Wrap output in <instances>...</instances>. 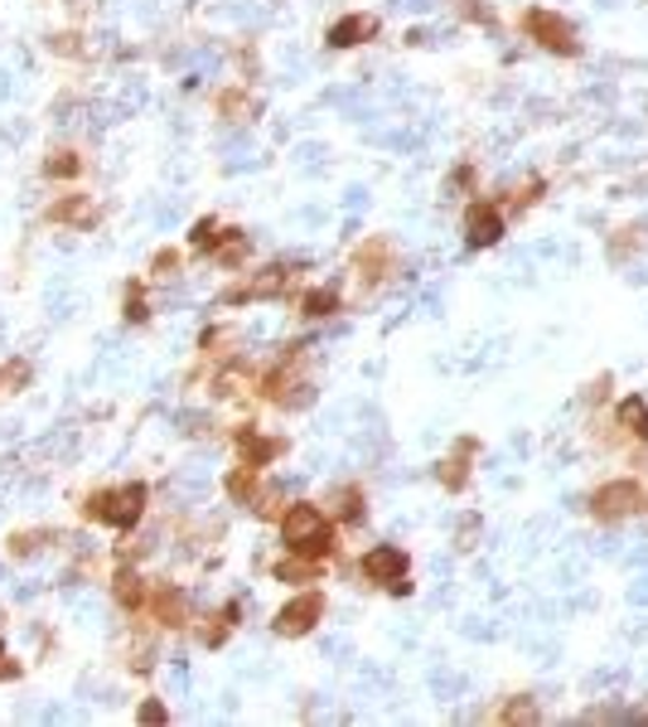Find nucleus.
Segmentation results:
<instances>
[{
	"label": "nucleus",
	"mask_w": 648,
	"mask_h": 727,
	"mask_svg": "<svg viewBox=\"0 0 648 727\" xmlns=\"http://www.w3.org/2000/svg\"><path fill=\"white\" fill-rule=\"evenodd\" d=\"M281 539H286V553L305 557V563H325V557H334V524L325 519L320 504L300 500L290 504L286 514H281Z\"/></svg>",
	"instance_id": "1"
},
{
	"label": "nucleus",
	"mask_w": 648,
	"mask_h": 727,
	"mask_svg": "<svg viewBox=\"0 0 648 727\" xmlns=\"http://www.w3.org/2000/svg\"><path fill=\"white\" fill-rule=\"evenodd\" d=\"M305 349H310L305 339L286 345V349H281V359L262 373V379H256V388H262L266 403H276V408H305L315 398V383H310V373H305Z\"/></svg>",
	"instance_id": "2"
},
{
	"label": "nucleus",
	"mask_w": 648,
	"mask_h": 727,
	"mask_svg": "<svg viewBox=\"0 0 648 727\" xmlns=\"http://www.w3.org/2000/svg\"><path fill=\"white\" fill-rule=\"evenodd\" d=\"M145 500H151V490H145L141 480H131V485H112V490H92L88 500H83V514H88L92 524L131 533L145 514Z\"/></svg>",
	"instance_id": "3"
},
{
	"label": "nucleus",
	"mask_w": 648,
	"mask_h": 727,
	"mask_svg": "<svg viewBox=\"0 0 648 727\" xmlns=\"http://www.w3.org/2000/svg\"><path fill=\"white\" fill-rule=\"evenodd\" d=\"M523 34H528L537 48H547V54H561V58L581 54V40H576V30H571V20L557 15V10H547V6L523 10Z\"/></svg>",
	"instance_id": "4"
},
{
	"label": "nucleus",
	"mask_w": 648,
	"mask_h": 727,
	"mask_svg": "<svg viewBox=\"0 0 648 727\" xmlns=\"http://www.w3.org/2000/svg\"><path fill=\"white\" fill-rule=\"evenodd\" d=\"M296 272H300L296 262H272V267H262L256 276H242V282H232L218 301H223V306H238V301H276V296H286V291H290Z\"/></svg>",
	"instance_id": "5"
},
{
	"label": "nucleus",
	"mask_w": 648,
	"mask_h": 727,
	"mask_svg": "<svg viewBox=\"0 0 648 727\" xmlns=\"http://www.w3.org/2000/svg\"><path fill=\"white\" fill-rule=\"evenodd\" d=\"M359 573L369 582H377L383 592H393V597H407V592H411V582H407L411 577V557L402 549H393V543H377V549L363 553Z\"/></svg>",
	"instance_id": "6"
},
{
	"label": "nucleus",
	"mask_w": 648,
	"mask_h": 727,
	"mask_svg": "<svg viewBox=\"0 0 648 727\" xmlns=\"http://www.w3.org/2000/svg\"><path fill=\"white\" fill-rule=\"evenodd\" d=\"M648 509V490L639 480H605L601 490L591 495V514L601 519V524H615V519H629Z\"/></svg>",
	"instance_id": "7"
},
{
	"label": "nucleus",
	"mask_w": 648,
	"mask_h": 727,
	"mask_svg": "<svg viewBox=\"0 0 648 727\" xmlns=\"http://www.w3.org/2000/svg\"><path fill=\"white\" fill-rule=\"evenodd\" d=\"M393 272H397L393 238H363L359 252H353V276H359V286L363 291H377Z\"/></svg>",
	"instance_id": "8"
},
{
	"label": "nucleus",
	"mask_w": 648,
	"mask_h": 727,
	"mask_svg": "<svg viewBox=\"0 0 648 727\" xmlns=\"http://www.w3.org/2000/svg\"><path fill=\"white\" fill-rule=\"evenodd\" d=\"M320 621H325V592H300V597H290L276 611L272 630L276 636H286V640H300V636H310Z\"/></svg>",
	"instance_id": "9"
},
{
	"label": "nucleus",
	"mask_w": 648,
	"mask_h": 727,
	"mask_svg": "<svg viewBox=\"0 0 648 727\" xmlns=\"http://www.w3.org/2000/svg\"><path fill=\"white\" fill-rule=\"evenodd\" d=\"M474 460H480V436H455V446H450L446 456H440V466H436V476H440V490H450V495H460L464 485H470L474 476Z\"/></svg>",
	"instance_id": "10"
},
{
	"label": "nucleus",
	"mask_w": 648,
	"mask_h": 727,
	"mask_svg": "<svg viewBox=\"0 0 648 727\" xmlns=\"http://www.w3.org/2000/svg\"><path fill=\"white\" fill-rule=\"evenodd\" d=\"M161 630H185L189 626V601L179 587H169V582H161V587H151V597H145V611Z\"/></svg>",
	"instance_id": "11"
},
{
	"label": "nucleus",
	"mask_w": 648,
	"mask_h": 727,
	"mask_svg": "<svg viewBox=\"0 0 648 727\" xmlns=\"http://www.w3.org/2000/svg\"><path fill=\"white\" fill-rule=\"evenodd\" d=\"M504 234H508V218L498 204H470V214H464V242L470 248H494Z\"/></svg>",
	"instance_id": "12"
},
{
	"label": "nucleus",
	"mask_w": 648,
	"mask_h": 727,
	"mask_svg": "<svg viewBox=\"0 0 648 727\" xmlns=\"http://www.w3.org/2000/svg\"><path fill=\"white\" fill-rule=\"evenodd\" d=\"M238 456L248 460V466H272V460L286 456V436H262L248 422V427H238Z\"/></svg>",
	"instance_id": "13"
},
{
	"label": "nucleus",
	"mask_w": 648,
	"mask_h": 727,
	"mask_svg": "<svg viewBox=\"0 0 648 727\" xmlns=\"http://www.w3.org/2000/svg\"><path fill=\"white\" fill-rule=\"evenodd\" d=\"M377 34V15H363V10H353V15H339L329 24V48H353V44H369Z\"/></svg>",
	"instance_id": "14"
},
{
	"label": "nucleus",
	"mask_w": 648,
	"mask_h": 727,
	"mask_svg": "<svg viewBox=\"0 0 648 727\" xmlns=\"http://www.w3.org/2000/svg\"><path fill=\"white\" fill-rule=\"evenodd\" d=\"M48 224H64V228H92L97 224V204L92 194H64V199L48 204Z\"/></svg>",
	"instance_id": "15"
},
{
	"label": "nucleus",
	"mask_w": 648,
	"mask_h": 727,
	"mask_svg": "<svg viewBox=\"0 0 648 727\" xmlns=\"http://www.w3.org/2000/svg\"><path fill=\"white\" fill-rule=\"evenodd\" d=\"M112 592H117V606L131 616L145 611V597H151V587H145V577L136 573V567H121V573L112 577Z\"/></svg>",
	"instance_id": "16"
},
{
	"label": "nucleus",
	"mask_w": 648,
	"mask_h": 727,
	"mask_svg": "<svg viewBox=\"0 0 648 727\" xmlns=\"http://www.w3.org/2000/svg\"><path fill=\"white\" fill-rule=\"evenodd\" d=\"M228 495H232V504H256V495H262V466H248V460H242V466H232L228 470Z\"/></svg>",
	"instance_id": "17"
},
{
	"label": "nucleus",
	"mask_w": 648,
	"mask_h": 727,
	"mask_svg": "<svg viewBox=\"0 0 648 727\" xmlns=\"http://www.w3.org/2000/svg\"><path fill=\"white\" fill-rule=\"evenodd\" d=\"M238 611H242L238 601H223V606H218V611L209 616V621L199 626V645H209V650L223 645V640L232 636V626H238Z\"/></svg>",
	"instance_id": "18"
},
{
	"label": "nucleus",
	"mask_w": 648,
	"mask_h": 727,
	"mask_svg": "<svg viewBox=\"0 0 648 727\" xmlns=\"http://www.w3.org/2000/svg\"><path fill=\"white\" fill-rule=\"evenodd\" d=\"M213 107H218V117H228V121H252L256 112H262V102H256L248 88H223Z\"/></svg>",
	"instance_id": "19"
},
{
	"label": "nucleus",
	"mask_w": 648,
	"mask_h": 727,
	"mask_svg": "<svg viewBox=\"0 0 648 727\" xmlns=\"http://www.w3.org/2000/svg\"><path fill=\"white\" fill-rule=\"evenodd\" d=\"M615 427H625V436H634V442H648V403L644 398H619Z\"/></svg>",
	"instance_id": "20"
},
{
	"label": "nucleus",
	"mask_w": 648,
	"mask_h": 727,
	"mask_svg": "<svg viewBox=\"0 0 648 727\" xmlns=\"http://www.w3.org/2000/svg\"><path fill=\"white\" fill-rule=\"evenodd\" d=\"M64 539V533H54V529H24V533H10V557H34L44 549V543H58Z\"/></svg>",
	"instance_id": "21"
},
{
	"label": "nucleus",
	"mask_w": 648,
	"mask_h": 727,
	"mask_svg": "<svg viewBox=\"0 0 648 727\" xmlns=\"http://www.w3.org/2000/svg\"><path fill=\"white\" fill-rule=\"evenodd\" d=\"M209 258H218L223 267H238L242 258H248V234H242V228H223V234H218V242H213V252Z\"/></svg>",
	"instance_id": "22"
},
{
	"label": "nucleus",
	"mask_w": 648,
	"mask_h": 727,
	"mask_svg": "<svg viewBox=\"0 0 648 727\" xmlns=\"http://www.w3.org/2000/svg\"><path fill=\"white\" fill-rule=\"evenodd\" d=\"M44 175H48V180H73V175H83V155L73 151V145H58V151L44 155Z\"/></svg>",
	"instance_id": "23"
},
{
	"label": "nucleus",
	"mask_w": 648,
	"mask_h": 727,
	"mask_svg": "<svg viewBox=\"0 0 648 727\" xmlns=\"http://www.w3.org/2000/svg\"><path fill=\"white\" fill-rule=\"evenodd\" d=\"M334 311H339V291H329V286H310L300 296V315H310V321H325Z\"/></svg>",
	"instance_id": "24"
},
{
	"label": "nucleus",
	"mask_w": 648,
	"mask_h": 727,
	"mask_svg": "<svg viewBox=\"0 0 648 727\" xmlns=\"http://www.w3.org/2000/svg\"><path fill=\"white\" fill-rule=\"evenodd\" d=\"M121 311H127V321H131V325H145V321H151V306H145V282H141V276H136V282H127Z\"/></svg>",
	"instance_id": "25"
},
{
	"label": "nucleus",
	"mask_w": 648,
	"mask_h": 727,
	"mask_svg": "<svg viewBox=\"0 0 648 727\" xmlns=\"http://www.w3.org/2000/svg\"><path fill=\"white\" fill-rule=\"evenodd\" d=\"M334 500H339V519H344V524H359V519L369 514V500H363L359 485H344V490H339Z\"/></svg>",
	"instance_id": "26"
},
{
	"label": "nucleus",
	"mask_w": 648,
	"mask_h": 727,
	"mask_svg": "<svg viewBox=\"0 0 648 727\" xmlns=\"http://www.w3.org/2000/svg\"><path fill=\"white\" fill-rule=\"evenodd\" d=\"M644 234H648V228H644V224H634V228H619V238H615V242H609V258H615V262H625V258H629V248H634V252H639V248H644V242H648Z\"/></svg>",
	"instance_id": "27"
},
{
	"label": "nucleus",
	"mask_w": 648,
	"mask_h": 727,
	"mask_svg": "<svg viewBox=\"0 0 648 727\" xmlns=\"http://www.w3.org/2000/svg\"><path fill=\"white\" fill-rule=\"evenodd\" d=\"M24 383H30V364H24V359L0 364V393H20Z\"/></svg>",
	"instance_id": "28"
},
{
	"label": "nucleus",
	"mask_w": 648,
	"mask_h": 727,
	"mask_svg": "<svg viewBox=\"0 0 648 727\" xmlns=\"http://www.w3.org/2000/svg\"><path fill=\"white\" fill-rule=\"evenodd\" d=\"M542 189H547V185H542V180H537V175H532V180H528V185H523V189H508V199H504V209H518V214H523V209H532V204H537V199H542Z\"/></svg>",
	"instance_id": "29"
},
{
	"label": "nucleus",
	"mask_w": 648,
	"mask_h": 727,
	"mask_svg": "<svg viewBox=\"0 0 648 727\" xmlns=\"http://www.w3.org/2000/svg\"><path fill=\"white\" fill-rule=\"evenodd\" d=\"M537 718H542V713H537L532 698H513L498 708V723H537Z\"/></svg>",
	"instance_id": "30"
},
{
	"label": "nucleus",
	"mask_w": 648,
	"mask_h": 727,
	"mask_svg": "<svg viewBox=\"0 0 648 727\" xmlns=\"http://www.w3.org/2000/svg\"><path fill=\"white\" fill-rule=\"evenodd\" d=\"M218 234H223V224H218V218H199V224H194V234H189V242H194V252H213V242H218Z\"/></svg>",
	"instance_id": "31"
},
{
	"label": "nucleus",
	"mask_w": 648,
	"mask_h": 727,
	"mask_svg": "<svg viewBox=\"0 0 648 727\" xmlns=\"http://www.w3.org/2000/svg\"><path fill=\"white\" fill-rule=\"evenodd\" d=\"M175 272H179V252L161 248V252H155V262H151V276H175Z\"/></svg>",
	"instance_id": "32"
},
{
	"label": "nucleus",
	"mask_w": 648,
	"mask_h": 727,
	"mask_svg": "<svg viewBox=\"0 0 648 727\" xmlns=\"http://www.w3.org/2000/svg\"><path fill=\"white\" fill-rule=\"evenodd\" d=\"M474 533H480V519H474V514H464V519H460L455 543H460V549H474Z\"/></svg>",
	"instance_id": "33"
},
{
	"label": "nucleus",
	"mask_w": 648,
	"mask_h": 727,
	"mask_svg": "<svg viewBox=\"0 0 648 727\" xmlns=\"http://www.w3.org/2000/svg\"><path fill=\"white\" fill-rule=\"evenodd\" d=\"M460 15H464V20H480V24H494V10H488V6H474V0H460Z\"/></svg>",
	"instance_id": "34"
},
{
	"label": "nucleus",
	"mask_w": 648,
	"mask_h": 727,
	"mask_svg": "<svg viewBox=\"0 0 648 727\" xmlns=\"http://www.w3.org/2000/svg\"><path fill=\"white\" fill-rule=\"evenodd\" d=\"M141 723H165V708H161V703H145V708H141Z\"/></svg>",
	"instance_id": "35"
},
{
	"label": "nucleus",
	"mask_w": 648,
	"mask_h": 727,
	"mask_svg": "<svg viewBox=\"0 0 648 727\" xmlns=\"http://www.w3.org/2000/svg\"><path fill=\"white\" fill-rule=\"evenodd\" d=\"M0 654H6V645H0Z\"/></svg>",
	"instance_id": "36"
}]
</instances>
